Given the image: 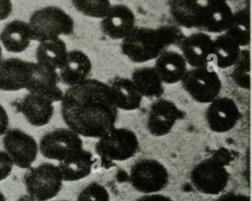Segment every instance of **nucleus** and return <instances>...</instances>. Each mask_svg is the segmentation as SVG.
<instances>
[{"instance_id": "1", "label": "nucleus", "mask_w": 252, "mask_h": 201, "mask_svg": "<svg viewBox=\"0 0 252 201\" xmlns=\"http://www.w3.org/2000/svg\"><path fill=\"white\" fill-rule=\"evenodd\" d=\"M60 112L68 128L87 138L106 134L118 118L107 83L93 78L68 87L60 100Z\"/></svg>"}, {"instance_id": "2", "label": "nucleus", "mask_w": 252, "mask_h": 201, "mask_svg": "<svg viewBox=\"0 0 252 201\" xmlns=\"http://www.w3.org/2000/svg\"><path fill=\"white\" fill-rule=\"evenodd\" d=\"M32 37L38 42L70 35L74 32V20L57 6H46L34 11L29 21Z\"/></svg>"}, {"instance_id": "3", "label": "nucleus", "mask_w": 252, "mask_h": 201, "mask_svg": "<svg viewBox=\"0 0 252 201\" xmlns=\"http://www.w3.org/2000/svg\"><path fill=\"white\" fill-rule=\"evenodd\" d=\"M166 46L157 28L135 27L132 32L121 39L120 49L130 61L145 63L155 60Z\"/></svg>"}, {"instance_id": "4", "label": "nucleus", "mask_w": 252, "mask_h": 201, "mask_svg": "<svg viewBox=\"0 0 252 201\" xmlns=\"http://www.w3.org/2000/svg\"><path fill=\"white\" fill-rule=\"evenodd\" d=\"M180 83L192 100L200 103L214 100L220 96L222 88L219 73L211 65L187 69Z\"/></svg>"}, {"instance_id": "5", "label": "nucleus", "mask_w": 252, "mask_h": 201, "mask_svg": "<svg viewBox=\"0 0 252 201\" xmlns=\"http://www.w3.org/2000/svg\"><path fill=\"white\" fill-rule=\"evenodd\" d=\"M95 153L106 160L123 162L134 157L139 151V139L136 133L128 128L114 127L97 138Z\"/></svg>"}, {"instance_id": "6", "label": "nucleus", "mask_w": 252, "mask_h": 201, "mask_svg": "<svg viewBox=\"0 0 252 201\" xmlns=\"http://www.w3.org/2000/svg\"><path fill=\"white\" fill-rule=\"evenodd\" d=\"M190 181L194 188L201 193L219 195L228 184L229 172L220 158L210 157L192 168Z\"/></svg>"}, {"instance_id": "7", "label": "nucleus", "mask_w": 252, "mask_h": 201, "mask_svg": "<svg viewBox=\"0 0 252 201\" xmlns=\"http://www.w3.org/2000/svg\"><path fill=\"white\" fill-rule=\"evenodd\" d=\"M24 182L29 195L34 201H47L59 193L63 179L57 166L42 163L26 173Z\"/></svg>"}, {"instance_id": "8", "label": "nucleus", "mask_w": 252, "mask_h": 201, "mask_svg": "<svg viewBox=\"0 0 252 201\" xmlns=\"http://www.w3.org/2000/svg\"><path fill=\"white\" fill-rule=\"evenodd\" d=\"M166 168L155 159H140L131 167L129 181L134 189L144 194L158 193L168 183Z\"/></svg>"}, {"instance_id": "9", "label": "nucleus", "mask_w": 252, "mask_h": 201, "mask_svg": "<svg viewBox=\"0 0 252 201\" xmlns=\"http://www.w3.org/2000/svg\"><path fill=\"white\" fill-rule=\"evenodd\" d=\"M84 149L80 135L70 128H56L46 132L39 141L38 150L44 158L61 162Z\"/></svg>"}, {"instance_id": "10", "label": "nucleus", "mask_w": 252, "mask_h": 201, "mask_svg": "<svg viewBox=\"0 0 252 201\" xmlns=\"http://www.w3.org/2000/svg\"><path fill=\"white\" fill-rule=\"evenodd\" d=\"M2 143L14 165L21 168H30L36 160L38 144L32 136L23 130L17 128L7 130Z\"/></svg>"}, {"instance_id": "11", "label": "nucleus", "mask_w": 252, "mask_h": 201, "mask_svg": "<svg viewBox=\"0 0 252 201\" xmlns=\"http://www.w3.org/2000/svg\"><path fill=\"white\" fill-rule=\"evenodd\" d=\"M183 116L184 112L173 101L158 98L149 106L146 127L151 135L161 137L167 135Z\"/></svg>"}, {"instance_id": "12", "label": "nucleus", "mask_w": 252, "mask_h": 201, "mask_svg": "<svg viewBox=\"0 0 252 201\" xmlns=\"http://www.w3.org/2000/svg\"><path fill=\"white\" fill-rule=\"evenodd\" d=\"M241 113L236 102L228 97H218L208 103L205 119L209 129L216 133H225L238 123Z\"/></svg>"}, {"instance_id": "13", "label": "nucleus", "mask_w": 252, "mask_h": 201, "mask_svg": "<svg viewBox=\"0 0 252 201\" xmlns=\"http://www.w3.org/2000/svg\"><path fill=\"white\" fill-rule=\"evenodd\" d=\"M181 54L191 68L204 67L213 61L214 40L210 34L202 31L185 35L179 43Z\"/></svg>"}, {"instance_id": "14", "label": "nucleus", "mask_w": 252, "mask_h": 201, "mask_svg": "<svg viewBox=\"0 0 252 201\" xmlns=\"http://www.w3.org/2000/svg\"><path fill=\"white\" fill-rule=\"evenodd\" d=\"M35 66V62L20 58L3 59L0 63V90L12 92L26 89Z\"/></svg>"}, {"instance_id": "15", "label": "nucleus", "mask_w": 252, "mask_h": 201, "mask_svg": "<svg viewBox=\"0 0 252 201\" xmlns=\"http://www.w3.org/2000/svg\"><path fill=\"white\" fill-rule=\"evenodd\" d=\"M136 27L133 11L124 4L111 5L100 21L101 32L111 39H123Z\"/></svg>"}, {"instance_id": "16", "label": "nucleus", "mask_w": 252, "mask_h": 201, "mask_svg": "<svg viewBox=\"0 0 252 201\" xmlns=\"http://www.w3.org/2000/svg\"><path fill=\"white\" fill-rule=\"evenodd\" d=\"M233 16L234 12L227 1H204L201 31L207 34H222L231 26Z\"/></svg>"}, {"instance_id": "17", "label": "nucleus", "mask_w": 252, "mask_h": 201, "mask_svg": "<svg viewBox=\"0 0 252 201\" xmlns=\"http://www.w3.org/2000/svg\"><path fill=\"white\" fill-rule=\"evenodd\" d=\"M163 84L180 83L188 65L182 54L176 50L165 48L155 59L153 66Z\"/></svg>"}, {"instance_id": "18", "label": "nucleus", "mask_w": 252, "mask_h": 201, "mask_svg": "<svg viewBox=\"0 0 252 201\" xmlns=\"http://www.w3.org/2000/svg\"><path fill=\"white\" fill-rule=\"evenodd\" d=\"M93 64L90 57L82 50H68L65 64L59 69L60 82L67 87L78 85L89 79Z\"/></svg>"}, {"instance_id": "19", "label": "nucleus", "mask_w": 252, "mask_h": 201, "mask_svg": "<svg viewBox=\"0 0 252 201\" xmlns=\"http://www.w3.org/2000/svg\"><path fill=\"white\" fill-rule=\"evenodd\" d=\"M53 101L48 98L34 93H29L19 103V109L26 120L36 127L46 125L54 113Z\"/></svg>"}, {"instance_id": "20", "label": "nucleus", "mask_w": 252, "mask_h": 201, "mask_svg": "<svg viewBox=\"0 0 252 201\" xmlns=\"http://www.w3.org/2000/svg\"><path fill=\"white\" fill-rule=\"evenodd\" d=\"M59 83L60 79L56 70L36 64L26 90L29 93L42 95L56 102L61 100L64 93L58 86Z\"/></svg>"}, {"instance_id": "21", "label": "nucleus", "mask_w": 252, "mask_h": 201, "mask_svg": "<svg viewBox=\"0 0 252 201\" xmlns=\"http://www.w3.org/2000/svg\"><path fill=\"white\" fill-rule=\"evenodd\" d=\"M169 13L176 26L201 31L203 3L198 0H168Z\"/></svg>"}, {"instance_id": "22", "label": "nucleus", "mask_w": 252, "mask_h": 201, "mask_svg": "<svg viewBox=\"0 0 252 201\" xmlns=\"http://www.w3.org/2000/svg\"><path fill=\"white\" fill-rule=\"evenodd\" d=\"M107 85L117 109L136 110L141 106L143 97L130 79L115 76L108 81Z\"/></svg>"}, {"instance_id": "23", "label": "nucleus", "mask_w": 252, "mask_h": 201, "mask_svg": "<svg viewBox=\"0 0 252 201\" xmlns=\"http://www.w3.org/2000/svg\"><path fill=\"white\" fill-rule=\"evenodd\" d=\"M67 53V45L62 38L43 40L38 43L35 49V63L57 71L65 64Z\"/></svg>"}, {"instance_id": "24", "label": "nucleus", "mask_w": 252, "mask_h": 201, "mask_svg": "<svg viewBox=\"0 0 252 201\" xmlns=\"http://www.w3.org/2000/svg\"><path fill=\"white\" fill-rule=\"evenodd\" d=\"M94 164V155L83 149L78 154L59 162L57 168L63 181H77L91 174Z\"/></svg>"}, {"instance_id": "25", "label": "nucleus", "mask_w": 252, "mask_h": 201, "mask_svg": "<svg viewBox=\"0 0 252 201\" xmlns=\"http://www.w3.org/2000/svg\"><path fill=\"white\" fill-rule=\"evenodd\" d=\"M32 40L29 24L20 20L8 23L0 34V41L8 51L13 53L25 51Z\"/></svg>"}, {"instance_id": "26", "label": "nucleus", "mask_w": 252, "mask_h": 201, "mask_svg": "<svg viewBox=\"0 0 252 201\" xmlns=\"http://www.w3.org/2000/svg\"><path fill=\"white\" fill-rule=\"evenodd\" d=\"M130 80L143 98L158 99L164 92L163 83L153 66L136 68L132 72Z\"/></svg>"}, {"instance_id": "27", "label": "nucleus", "mask_w": 252, "mask_h": 201, "mask_svg": "<svg viewBox=\"0 0 252 201\" xmlns=\"http://www.w3.org/2000/svg\"><path fill=\"white\" fill-rule=\"evenodd\" d=\"M213 40V61L218 68L226 69L239 61L241 47L225 33L219 34Z\"/></svg>"}, {"instance_id": "28", "label": "nucleus", "mask_w": 252, "mask_h": 201, "mask_svg": "<svg viewBox=\"0 0 252 201\" xmlns=\"http://www.w3.org/2000/svg\"><path fill=\"white\" fill-rule=\"evenodd\" d=\"M224 33L233 40H235L240 47H245L250 44V23L248 8L234 12L232 24Z\"/></svg>"}, {"instance_id": "29", "label": "nucleus", "mask_w": 252, "mask_h": 201, "mask_svg": "<svg viewBox=\"0 0 252 201\" xmlns=\"http://www.w3.org/2000/svg\"><path fill=\"white\" fill-rule=\"evenodd\" d=\"M77 11L84 16L102 19L111 7L110 0H72Z\"/></svg>"}, {"instance_id": "30", "label": "nucleus", "mask_w": 252, "mask_h": 201, "mask_svg": "<svg viewBox=\"0 0 252 201\" xmlns=\"http://www.w3.org/2000/svg\"><path fill=\"white\" fill-rule=\"evenodd\" d=\"M77 201H110V197L103 185L92 182L80 191Z\"/></svg>"}, {"instance_id": "31", "label": "nucleus", "mask_w": 252, "mask_h": 201, "mask_svg": "<svg viewBox=\"0 0 252 201\" xmlns=\"http://www.w3.org/2000/svg\"><path fill=\"white\" fill-rule=\"evenodd\" d=\"M157 30L161 36L166 48L171 45H179L185 36L181 28L176 25H163L157 28Z\"/></svg>"}, {"instance_id": "32", "label": "nucleus", "mask_w": 252, "mask_h": 201, "mask_svg": "<svg viewBox=\"0 0 252 201\" xmlns=\"http://www.w3.org/2000/svg\"><path fill=\"white\" fill-rule=\"evenodd\" d=\"M14 163L5 151H0V181L7 178L12 169Z\"/></svg>"}, {"instance_id": "33", "label": "nucleus", "mask_w": 252, "mask_h": 201, "mask_svg": "<svg viewBox=\"0 0 252 201\" xmlns=\"http://www.w3.org/2000/svg\"><path fill=\"white\" fill-rule=\"evenodd\" d=\"M215 201H250V197L242 193L228 192L219 196Z\"/></svg>"}, {"instance_id": "34", "label": "nucleus", "mask_w": 252, "mask_h": 201, "mask_svg": "<svg viewBox=\"0 0 252 201\" xmlns=\"http://www.w3.org/2000/svg\"><path fill=\"white\" fill-rule=\"evenodd\" d=\"M13 5L11 0H0V21L6 20L12 13Z\"/></svg>"}, {"instance_id": "35", "label": "nucleus", "mask_w": 252, "mask_h": 201, "mask_svg": "<svg viewBox=\"0 0 252 201\" xmlns=\"http://www.w3.org/2000/svg\"><path fill=\"white\" fill-rule=\"evenodd\" d=\"M9 117L5 108L0 104V136L4 135L8 130Z\"/></svg>"}, {"instance_id": "36", "label": "nucleus", "mask_w": 252, "mask_h": 201, "mask_svg": "<svg viewBox=\"0 0 252 201\" xmlns=\"http://www.w3.org/2000/svg\"><path fill=\"white\" fill-rule=\"evenodd\" d=\"M136 201H172V199L166 195L152 193V194H146L144 196H141Z\"/></svg>"}, {"instance_id": "37", "label": "nucleus", "mask_w": 252, "mask_h": 201, "mask_svg": "<svg viewBox=\"0 0 252 201\" xmlns=\"http://www.w3.org/2000/svg\"><path fill=\"white\" fill-rule=\"evenodd\" d=\"M19 201H34V200L30 195H25L21 199H19Z\"/></svg>"}, {"instance_id": "38", "label": "nucleus", "mask_w": 252, "mask_h": 201, "mask_svg": "<svg viewBox=\"0 0 252 201\" xmlns=\"http://www.w3.org/2000/svg\"><path fill=\"white\" fill-rule=\"evenodd\" d=\"M0 201H6L5 196H4V194L2 192H0Z\"/></svg>"}, {"instance_id": "39", "label": "nucleus", "mask_w": 252, "mask_h": 201, "mask_svg": "<svg viewBox=\"0 0 252 201\" xmlns=\"http://www.w3.org/2000/svg\"><path fill=\"white\" fill-rule=\"evenodd\" d=\"M3 58H2V48H1V45H0V63L2 62Z\"/></svg>"}, {"instance_id": "40", "label": "nucleus", "mask_w": 252, "mask_h": 201, "mask_svg": "<svg viewBox=\"0 0 252 201\" xmlns=\"http://www.w3.org/2000/svg\"><path fill=\"white\" fill-rule=\"evenodd\" d=\"M202 1H207V0H202ZM220 1H227V0H220Z\"/></svg>"}, {"instance_id": "41", "label": "nucleus", "mask_w": 252, "mask_h": 201, "mask_svg": "<svg viewBox=\"0 0 252 201\" xmlns=\"http://www.w3.org/2000/svg\"><path fill=\"white\" fill-rule=\"evenodd\" d=\"M57 201H68V200H57Z\"/></svg>"}, {"instance_id": "42", "label": "nucleus", "mask_w": 252, "mask_h": 201, "mask_svg": "<svg viewBox=\"0 0 252 201\" xmlns=\"http://www.w3.org/2000/svg\"><path fill=\"white\" fill-rule=\"evenodd\" d=\"M198 1H202V0H198Z\"/></svg>"}]
</instances>
